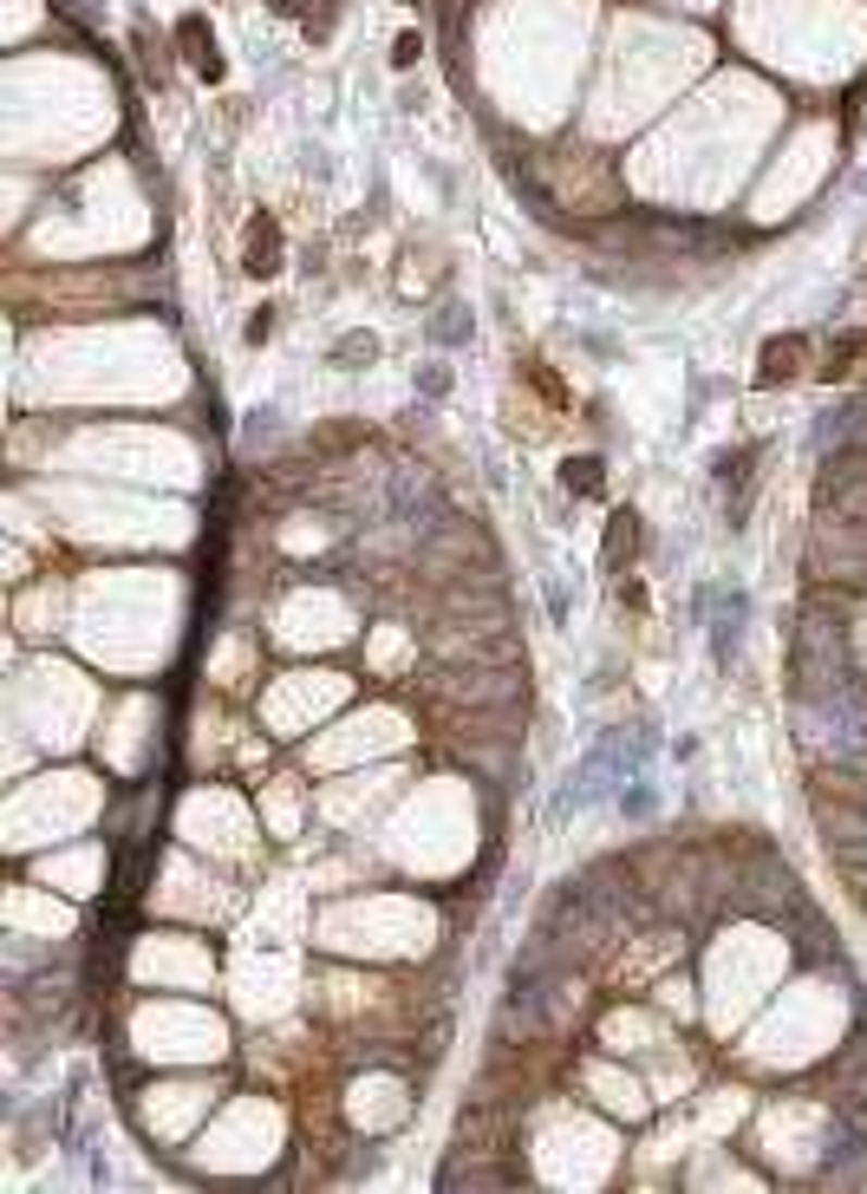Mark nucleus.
Here are the masks:
<instances>
[{"label": "nucleus", "instance_id": "2", "mask_svg": "<svg viewBox=\"0 0 867 1194\" xmlns=\"http://www.w3.org/2000/svg\"><path fill=\"white\" fill-rule=\"evenodd\" d=\"M241 268H248V274H274V268H281V222H274V216H255V222H248Z\"/></svg>", "mask_w": 867, "mask_h": 1194}, {"label": "nucleus", "instance_id": "6", "mask_svg": "<svg viewBox=\"0 0 867 1194\" xmlns=\"http://www.w3.org/2000/svg\"><path fill=\"white\" fill-rule=\"evenodd\" d=\"M561 477H568V490H600V457H581V464H568Z\"/></svg>", "mask_w": 867, "mask_h": 1194}, {"label": "nucleus", "instance_id": "7", "mask_svg": "<svg viewBox=\"0 0 867 1194\" xmlns=\"http://www.w3.org/2000/svg\"><path fill=\"white\" fill-rule=\"evenodd\" d=\"M418 52H424V46H418V33H398V46H392V65H418Z\"/></svg>", "mask_w": 867, "mask_h": 1194}, {"label": "nucleus", "instance_id": "5", "mask_svg": "<svg viewBox=\"0 0 867 1194\" xmlns=\"http://www.w3.org/2000/svg\"><path fill=\"white\" fill-rule=\"evenodd\" d=\"M633 536H640V529H633V516L620 509L614 529H607V568H620V555H633Z\"/></svg>", "mask_w": 867, "mask_h": 1194}, {"label": "nucleus", "instance_id": "4", "mask_svg": "<svg viewBox=\"0 0 867 1194\" xmlns=\"http://www.w3.org/2000/svg\"><path fill=\"white\" fill-rule=\"evenodd\" d=\"M862 353H867V333H842V340H835V346L822 353V366H816V372H822V379H849Z\"/></svg>", "mask_w": 867, "mask_h": 1194}, {"label": "nucleus", "instance_id": "1", "mask_svg": "<svg viewBox=\"0 0 867 1194\" xmlns=\"http://www.w3.org/2000/svg\"><path fill=\"white\" fill-rule=\"evenodd\" d=\"M803 359H809V340H803V333L770 340V346H764V366H757V385H790V379H803Z\"/></svg>", "mask_w": 867, "mask_h": 1194}, {"label": "nucleus", "instance_id": "3", "mask_svg": "<svg viewBox=\"0 0 867 1194\" xmlns=\"http://www.w3.org/2000/svg\"><path fill=\"white\" fill-rule=\"evenodd\" d=\"M176 39H183V52H189V65L202 72V78H222V59H215V39L202 33V20L189 13L183 26H176Z\"/></svg>", "mask_w": 867, "mask_h": 1194}, {"label": "nucleus", "instance_id": "8", "mask_svg": "<svg viewBox=\"0 0 867 1194\" xmlns=\"http://www.w3.org/2000/svg\"><path fill=\"white\" fill-rule=\"evenodd\" d=\"M268 333H274V313H268V307H261V313H255V320H248V340H255V346H261V340H268Z\"/></svg>", "mask_w": 867, "mask_h": 1194}]
</instances>
